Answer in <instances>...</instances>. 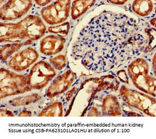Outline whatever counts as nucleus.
<instances>
[{
	"label": "nucleus",
	"instance_id": "obj_2",
	"mask_svg": "<svg viewBox=\"0 0 156 139\" xmlns=\"http://www.w3.org/2000/svg\"><path fill=\"white\" fill-rule=\"evenodd\" d=\"M148 62L143 58L135 59L127 67L128 76L134 86L141 92L156 96V79L149 74Z\"/></svg>",
	"mask_w": 156,
	"mask_h": 139
},
{
	"label": "nucleus",
	"instance_id": "obj_5",
	"mask_svg": "<svg viewBox=\"0 0 156 139\" xmlns=\"http://www.w3.org/2000/svg\"><path fill=\"white\" fill-rule=\"evenodd\" d=\"M55 75V69L47 61H40L35 63L27 74L28 85L31 90L45 88Z\"/></svg>",
	"mask_w": 156,
	"mask_h": 139
},
{
	"label": "nucleus",
	"instance_id": "obj_1",
	"mask_svg": "<svg viewBox=\"0 0 156 139\" xmlns=\"http://www.w3.org/2000/svg\"><path fill=\"white\" fill-rule=\"evenodd\" d=\"M1 43L27 42L31 44L40 39L46 33L47 28L42 19L29 15L16 23L1 22Z\"/></svg>",
	"mask_w": 156,
	"mask_h": 139
},
{
	"label": "nucleus",
	"instance_id": "obj_23",
	"mask_svg": "<svg viewBox=\"0 0 156 139\" xmlns=\"http://www.w3.org/2000/svg\"><path fill=\"white\" fill-rule=\"evenodd\" d=\"M77 87L74 86L73 88H72L71 90H68L66 93V94L65 95V98H66V99L67 102H69L71 100V98H72V97L73 95L74 92L77 90Z\"/></svg>",
	"mask_w": 156,
	"mask_h": 139
},
{
	"label": "nucleus",
	"instance_id": "obj_19",
	"mask_svg": "<svg viewBox=\"0 0 156 139\" xmlns=\"http://www.w3.org/2000/svg\"><path fill=\"white\" fill-rule=\"evenodd\" d=\"M49 62L55 69L61 71L66 66V57L63 55H58L49 59Z\"/></svg>",
	"mask_w": 156,
	"mask_h": 139
},
{
	"label": "nucleus",
	"instance_id": "obj_29",
	"mask_svg": "<svg viewBox=\"0 0 156 139\" xmlns=\"http://www.w3.org/2000/svg\"><path fill=\"white\" fill-rule=\"evenodd\" d=\"M156 17L155 18H154L152 19L151 20H150V24L153 26H154V27H156Z\"/></svg>",
	"mask_w": 156,
	"mask_h": 139
},
{
	"label": "nucleus",
	"instance_id": "obj_4",
	"mask_svg": "<svg viewBox=\"0 0 156 139\" xmlns=\"http://www.w3.org/2000/svg\"><path fill=\"white\" fill-rule=\"evenodd\" d=\"M119 94L123 102L131 108L140 110L147 116L156 117L155 97L122 85Z\"/></svg>",
	"mask_w": 156,
	"mask_h": 139
},
{
	"label": "nucleus",
	"instance_id": "obj_22",
	"mask_svg": "<svg viewBox=\"0 0 156 139\" xmlns=\"http://www.w3.org/2000/svg\"><path fill=\"white\" fill-rule=\"evenodd\" d=\"M1 117H14L15 115L12 114V112L9 110L1 108L0 110Z\"/></svg>",
	"mask_w": 156,
	"mask_h": 139
},
{
	"label": "nucleus",
	"instance_id": "obj_17",
	"mask_svg": "<svg viewBox=\"0 0 156 139\" xmlns=\"http://www.w3.org/2000/svg\"><path fill=\"white\" fill-rule=\"evenodd\" d=\"M63 106L60 102H54L45 107L38 114V117H63Z\"/></svg>",
	"mask_w": 156,
	"mask_h": 139
},
{
	"label": "nucleus",
	"instance_id": "obj_16",
	"mask_svg": "<svg viewBox=\"0 0 156 139\" xmlns=\"http://www.w3.org/2000/svg\"><path fill=\"white\" fill-rule=\"evenodd\" d=\"M41 100V97L38 93H33L30 95L20 96L10 100L9 105L12 107L26 106L38 102Z\"/></svg>",
	"mask_w": 156,
	"mask_h": 139
},
{
	"label": "nucleus",
	"instance_id": "obj_28",
	"mask_svg": "<svg viewBox=\"0 0 156 139\" xmlns=\"http://www.w3.org/2000/svg\"><path fill=\"white\" fill-rule=\"evenodd\" d=\"M156 54H155V55L154 56V57H153V73H154V75H155V76H156Z\"/></svg>",
	"mask_w": 156,
	"mask_h": 139
},
{
	"label": "nucleus",
	"instance_id": "obj_20",
	"mask_svg": "<svg viewBox=\"0 0 156 139\" xmlns=\"http://www.w3.org/2000/svg\"><path fill=\"white\" fill-rule=\"evenodd\" d=\"M117 77L119 79L120 81H121L123 83L127 84H129V76L125 70H121L119 71H117Z\"/></svg>",
	"mask_w": 156,
	"mask_h": 139
},
{
	"label": "nucleus",
	"instance_id": "obj_21",
	"mask_svg": "<svg viewBox=\"0 0 156 139\" xmlns=\"http://www.w3.org/2000/svg\"><path fill=\"white\" fill-rule=\"evenodd\" d=\"M87 117H101V112L98 108L95 107H92L89 112V114H87Z\"/></svg>",
	"mask_w": 156,
	"mask_h": 139
},
{
	"label": "nucleus",
	"instance_id": "obj_15",
	"mask_svg": "<svg viewBox=\"0 0 156 139\" xmlns=\"http://www.w3.org/2000/svg\"><path fill=\"white\" fill-rule=\"evenodd\" d=\"M30 45L27 42H16V43H9L8 44L3 45L0 49V59L1 62H4L8 60L12 55L22 47Z\"/></svg>",
	"mask_w": 156,
	"mask_h": 139
},
{
	"label": "nucleus",
	"instance_id": "obj_11",
	"mask_svg": "<svg viewBox=\"0 0 156 139\" xmlns=\"http://www.w3.org/2000/svg\"><path fill=\"white\" fill-rule=\"evenodd\" d=\"M101 117H115L121 116L122 107L118 98L113 94L104 97L101 105Z\"/></svg>",
	"mask_w": 156,
	"mask_h": 139
},
{
	"label": "nucleus",
	"instance_id": "obj_24",
	"mask_svg": "<svg viewBox=\"0 0 156 139\" xmlns=\"http://www.w3.org/2000/svg\"><path fill=\"white\" fill-rule=\"evenodd\" d=\"M52 0H35V3L40 6H45L52 2Z\"/></svg>",
	"mask_w": 156,
	"mask_h": 139
},
{
	"label": "nucleus",
	"instance_id": "obj_27",
	"mask_svg": "<svg viewBox=\"0 0 156 139\" xmlns=\"http://www.w3.org/2000/svg\"><path fill=\"white\" fill-rule=\"evenodd\" d=\"M128 1L127 0H109V2L110 3L115 5H122L125 4H126Z\"/></svg>",
	"mask_w": 156,
	"mask_h": 139
},
{
	"label": "nucleus",
	"instance_id": "obj_3",
	"mask_svg": "<svg viewBox=\"0 0 156 139\" xmlns=\"http://www.w3.org/2000/svg\"><path fill=\"white\" fill-rule=\"evenodd\" d=\"M32 91L28 85L27 74L15 73L9 70H0V98L22 94Z\"/></svg>",
	"mask_w": 156,
	"mask_h": 139
},
{
	"label": "nucleus",
	"instance_id": "obj_18",
	"mask_svg": "<svg viewBox=\"0 0 156 139\" xmlns=\"http://www.w3.org/2000/svg\"><path fill=\"white\" fill-rule=\"evenodd\" d=\"M70 26L69 22H63L58 25L48 27V32L49 33L57 34L58 36L64 38L68 34Z\"/></svg>",
	"mask_w": 156,
	"mask_h": 139
},
{
	"label": "nucleus",
	"instance_id": "obj_6",
	"mask_svg": "<svg viewBox=\"0 0 156 139\" xmlns=\"http://www.w3.org/2000/svg\"><path fill=\"white\" fill-rule=\"evenodd\" d=\"M71 8V0H57L41 9V16L48 25L60 24L69 17Z\"/></svg>",
	"mask_w": 156,
	"mask_h": 139
},
{
	"label": "nucleus",
	"instance_id": "obj_26",
	"mask_svg": "<svg viewBox=\"0 0 156 139\" xmlns=\"http://www.w3.org/2000/svg\"><path fill=\"white\" fill-rule=\"evenodd\" d=\"M123 112L126 114L127 116H130V117H136V116H139V117H144V116L141 114H139L136 112H130V111H127L126 110H123Z\"/></svg>",
	"mask_w": 156,
	"mask_h": 139
},
{
	"label": "nucleus",
	"instance_id": "obj_14",
	"mask_svg": "<svg viewBox=\"0 0 156 139\" xmlns=\"http://www.w3.org/2000/svg\"><path fill=\"white\" fill-rule=\"evenodd\" d=\"M153 8L154 5L151 0H135L132 5V9L134 12L141 17L150 15Z\"/></svg>",
	"mask_w": 156,
	"mask_h": 139
},
{
	"label": "nucleus",
	"instance_id": "obj_13",
	"mask_svg": "<svg viewBox=\"0 0 156 139\" xmlns=\"http://www.w3.org/2000/svg\"><path fill=\"white\" fill-rule=\"evenodd\" d=\"M95 0H75L71 5V15L76 20L83 15L95 4Z\"/></svg>",
	"mask_w": 156,
	"mask_h": 139
},
{
	"label": "nucleus",
	"instance_id": "obj_7",
	"mask_svg": "<svg viewBox=\"0 0 156 139\" xmlns=\"http://www.w3.org/2000/svg\"><path fill=\"white\" fill-rule=\"evenodd\" d=\"M33 6L32 0H8L0 8V19L12 21L26 15Z\"/></svg>",
	"mask_w": 156,
	"mask_h": 139
},
{
	"label": "nucleus",
	"instance_id": "obj_25",
	"mask_svg": "<svg viewBox=\"0 0 156 139\" xmlns=\"http://www.w3.org/2000/svg\"><path fill=\"white\" fill-rule=\"evenodd\" d=\"M18 117H32V114L30 110H23L19 113Z\"/></svg>",
	"mask_w": 156,
	"mask_h": 139
},
{
	"label": "nucleus",
	"instance_id": "obj_9",
	"mask_svg": "<svg viewBox=\"0 0 156 139\" xmlns=\"http://www.w3.org/2000/svg\"><path fill=\"white\" fill-rule=\"evenodd\" d=\"M77 78L76 73L71 70H67L55 77L46 91L48 98H53L67 91Z\"/></svg>",
	"mask_w": 156,
	"mask_h": 139
},
{
	"label": "nucleus",
	"instance_id": "obj_12",
	"mask_svg": "<svg viewBox=\"0 0 156 139\" xmlns=\"http://www.w3.org/2000/svg\"><path fill=\"white\" fill-rule=\"evenodd\" d=\"M92 80L96 86L93 89L90 100L98 92L109 90L117 92L119 89V81L115 76L112 75H104L101 77L92 78Z\"/></svg>",
	"mask_w": 156,
	"mask_h": 139
},
{
	"label": "nucleus",
	"instance_id": "obj_8",
	"mask_svg": "<svg viewBox=\"0 0 156 139\" xmlns=\"http://www.w3.org/2000/svg\"><path fill=\"white\" fill-rule=\"evenodd\" d=\"M39 54L33 47H29L15 53L9 60L8 66L15 72H22L37 61Z\"/></svg>",
	"mask_w": 156,
	"mask_h": 139
},
{
	"label": "nucleus",
	"instance_id": "obj_10",
	"mask_svg": "<svg viewBox=\"0 0 156 139\" xmlns=\"http://www.w3.org/2000/svg\"><path fill=\"white\" fill-rule=\"evenodd\" d=\"M66 39L58 36L49 35L40 42V50L42 54L50 56L59 53L64 48Z\"/></svg>",
	"mask_w": 156,
	"mask_h": 139
}]
</instances>
